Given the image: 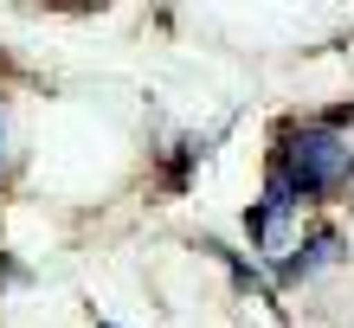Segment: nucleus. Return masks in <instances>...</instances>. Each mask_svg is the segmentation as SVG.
<instances>
[{"mask_svg":"<svg viewBox=\"0 0 354 328\" xmlns=\"http://www.w3.org/2000/svg\"><path fill=\"white\" fill-rule=\"evenodd\" d=\"M354 180V116H322L303 122L297 135L277 148V168H270V193L277 200H316L335 193Z\"/></svg>","mask_w":354,"mask_h":328,"instance_id":"1","label":"nucleus"},{"mask_svg":"<svg viewBox=\"0 0 354 328\" xmlns=\"http://www.w3.org/2000/svg\"><path fill=\"white\" fill-rule=\"evenodd\" d=\"M245 225H252V244H258V258H270L283 271V251H290V232H297V200H277V193H264L252 213H245Z\"/></svg>","mask_w":354,"mask_h":328,"instance_id":"2","label":"nucleus"},{"mask_svg":"<svg viewBox=\"0 0 354 328\" xmlns=\"http://www.w3.org/2000/svg\"><path fill=\"white\" fill-rule=\"evenodd\" d=\"M335 251H342V238H335V232H322L303 258H290V264H283V277H309V271H322V264H335Z\"/></svg>","mask_w":354,"mask_h":328,"instance_id":"3","label":"nucleus"},{"mask_svg":"<svg viewBox=\"0 0 354 328\" xmlns=\"http://www.w3.org/2000/svg\"><path fill=\"white\" fill-rule=\"evenodd\" d=\"M0 168H7V116H0Z\"/></svg>","mask_w":354,"mask_h":328,"instance_id":"4","label":"nucleus"},{"mask_svg":"<svg viewBox=\"0 0 354 328\" xmlns=\"http://www.w3.org/2000/svg\"><path fill=\"white\" fill-rule=\"evenodd\" d=\"M97 328H110V322H97Z\"/></svg>","mask_w":354,"mask_h":328,"instance_id":"5","label":"nucleus"}]
</instances>
